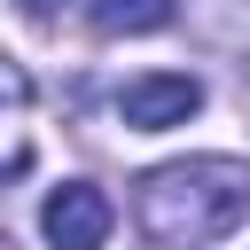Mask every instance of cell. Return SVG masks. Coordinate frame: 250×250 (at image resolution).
Returning a JSON list of instances; mask_svg holds the SVG:
<instances>
[{
	"mask_svg": "<svg viewBox=\"0 0 250 250\" xmlns=\"http://www.w3.org/2000/svg\"><path fill=\"white\" fill-rule=\"evenodd\" d=\"M133 219H141L148 250H211L250 219V164H234V156H172V164L141 172Z\"/></svg>",
	"mask_w": 250,
	"mask_h": 250,
	"instance_id": "cell-1",
	"label": "cell"
},
{
	"mask_svg": "<svg viewBox=\"0 0 250 250\" xmlns=\"http://www.w3.org/2000/svg\"><path fill=\"white\" fill-rule=\"evenodd\" d=\"M195 109H203V78H195V70H141V78L117 86V117H125L133 133H172V125H188Z\"/></svg>",
	"mask_w": 250,
	"mask_h": 250,
	"instance_id": "cell-2",
	"label": "cell"
},
{
	"mask_svg": "<svg viewBox=\"0 0 250 250\" xmlns=\"http://www.w3.org/2000/svg\"><path fill=\"white\" fill-rule=\"evenodd\" d=\"M109 227H117V203H109L94 180H62V188L39 203V234H47L55 250H102Z\"/></svg>",
	"mask_w": 250,
	"mask_h": 250,
	"instance_id": "cell-3",
	"label": "cell"
},
{
	"mask_svg": "<svg viewBox=\"0 0 250 250\" xmlns=\"http://www.w3.org/2000/svg\"><path fill=\"white\" fill-rule=\"evenodd\" d=\"M94 23L109 39H141V31H164L172 23V0H94Z\"/></svg>",
	"mask_w": 250,
	"mask_h": 250,
	"instance_id": "cell-4",
	"label": "cell"
},
{
	"mask_svg": "<svg viewBox=\"0 0 250 250\" xmlns=\"http://www.w3.org/2000/svg\"><path fill=\"white\" fill-rule=\"evenodd\" d=\"M16 8H23V16H47V8H55V0H16Z\"/></svg>",
	"mask_w": 250,
	"mask_h": 250,
	"instance_id": "cell-5",
	"label": "cell"
}]
</instances>
